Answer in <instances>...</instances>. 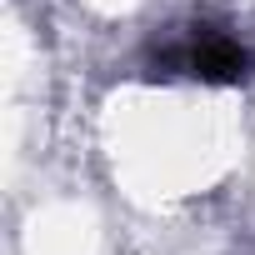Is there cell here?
<instances>
[{
  "mask_svg": "<svg viewBox=\"0 0 255 255\" xmlns=\"http://www.w3.org/2000/svg\"><path fill=\"white\" fill-rule=\"evenodd\" d=\"M155 80H200V85H240L255 75V50L220 25H190L150 50Z\"/></svg>",
  "mask_w": 255,
  "mask_h": 255,
  "instance_id": "cell-1",
  "label": "cell"
}]
</instances>
